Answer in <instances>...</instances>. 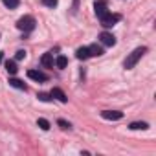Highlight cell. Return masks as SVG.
Wrapping results in <instances>:
<instances>
[{"label": "cell", "instance_id": "obj_1", "mask_svg": "<svg viewBox=\"0 0 156 156\" xmlns=\"http://www.w3.org/2000/svg\"><path fill=\"white\" fill-rule=\"evenodd\" d=\"M145 51H147V48H145V46H140V48L132 50V51L127 55V59L123 61V68H125V70H132V68L138 64V61L145 55Z\"/></svg>", "mask_w": 156, "mask_h": 156}, {"label": "cell", "instance_id": "obj_2", "mask_svg": "<svg viewBox=\"0 0 156 156\" xmlns=\"http://www.w3.org/2000/svg\"><path fill=\"white\" fill-rule=\"evenodd\" d=\"M35 19L31 17V15H24V17H20L19 20H17V28L20 30V31H24V33H28V31H33L35 30Z\"/></svg>", "mask_w": 156, "mask_h": 156}, {"label": "cell", "instance_id": "obj_3", "mask_svg": "<svg viewBox=\"0 0 156 156\" xmlns=\"http://www.w3.org/2000/svg\"><path fill=\"white\" fill-rule=\"evenodd\" d=\"M99 20H101V26L103 28H112V26H116L121 20V15H118V13H107Z\"/></svg>", "mask_w": 156, "mask_h": 156}, {"label": "cell", "instance_id": "obj_4", "mask_svg": "<svg viewBox=\"0 0 156 156\" xmlns=\"http://www.w3.org/2000/svg\"><path fill=\"white\" fill-rule=\"evenodd\" d=\"M94 11H96V15L101 19L103 15H107L108 13V4H107V0H98V2L94 4Z\"/></svg>", "mask_w": 156, "mask_h": 156}, {"label": "cell", "instance_id": "obj_5", "mask_svg": "<svg viewBox=\"0 0 156 156\" xmlns=\"http://www.w3.org/2000/svg\"><path fill=\"white\" fill-rule=\"evenodd\" d=\"M28 77H30V79H33V81H37V83L48 81V75H46L44 72H41V70H30V72H28Z\"/></svg>", "mask_w": 156, "mask_h": 156}, {"label": "cell", "instance_id": "obj_6", "mask_svg": "<svg viewBox=\"0 0 156 156\" xmlns=\"http://www.w3.org/2000/svg\"><path fill=\"white\" fill-rule=\"evenodd\" d=\"M101 118L103 119H110V121H118V119L123 118V112H119V110H103Z\"/></svg>", "mask_w": 156, "mask_h": 156}, {"label": "cell", "instance_id": "obj_7", "mask_svg": "<svg viewBox=\"0 0 156 156\" xmlns=\"http://www.w3.org/2000/svg\"><path fill=\"white\" fill-rule=\"evenodd\" d=\"M99 41H101V44H105V46H114V44H116V37H114L112 33H108V31H103V33L99 35Z\"/></svg>", "mask_w": 156, "mask_h": 156}, {"label": "cell", "instance_id": "obj_8", "mask_svg": "<svg viewBox=\"0 0 156 156\" xmlns=\"http://www.w3.org/2000/svg\"><path fill=\"white\" fill-rule=\"evenodd\" d=\"M41 62H42V66H46V68H51V66H53V51H48V53H44V55H42V59H41Z\"/></svg>", "mask_w": 156, "mask_h": 156}, {"label": "cell", "instance_id": "obj_9", "mask_svg": "<svg viewBox=\"0 0 156 156\" xmlns=\"http://www.w3.org/2000/svg\"><path fill=\"white\" fill-rule=\"evenodd\" d=\"M51 98H55V99H59L61 103H66L68 101V98H66V94L61 90V88H53L51 90Z\"/></svg>", "mask_w": 156, "mask_h": 156}, {"label": "cell", "instance_id": "obj_10", "mask_svg": "<svg viewBox=\"0 0 156 156\" xmlns=\"http://www.w3.org/2000/svg\"><path fill=\"white\" fill-rule=\"evenodd\" d=\"M88 53H90V57H99V55H103V48L98 46V44H90L88 46Z\"/></svg>", "mask_w": 156, "mask_h": 156}, {"label": "cell", "instance_id": "obj_11", "mask_svg": "<svg viewBox=\"0 0 156 156\" xmlns=\"http://www.w3.org/2000/svg\"><path fill=\"white\" fill-rule=\"evenodd\" d=\"M129 129H132V130H147L149 123H145V121H132L129 125Z\"/></svg>", "mask_w": 156, "mask_h": 156}, {"label": "cell", "instance_id": "obj_12", "mask_svg": "<svg viewBox=\"0 0 156 156\" xmlns=\"http://www.w3.org/2000/svg\"><path fill=\"white\" fill-rule=\"evenodd\" d=\"M75 55H77V59H81V61H87V59L90 57V53H88V46H85V48H77Z\"/></svg>", "mask_w": 156, "mask_h": 156}, {"label": "cell", "instance_id": "obj_13", "mask_svg": "<svg viewBox=\"0 0 156 156\" xmlns=\"http://www.w3.org/2000/svg\"><path fill=\"white\" fill-rule=\"evenodd\" d=\"M9 85L13 88H19V90H26V83H22L20 79H15V77H11L9 79Z\"/></svg>", "mask_w": 156, "mask_h": 156}, {"label": "cell", "instance_id": "obj_14", "mask_svg": "<svg viewBox=\"0 0 156 156\" xmlns=\"http://www.w3.org/2000/svg\"><path fill=\"white\" fill-rule=\"evenodd\" d=\"M6 70H8L11 75H15V73L19 72V66H17V62H15V61H6Z\"/></svg>", "mask_w": 156, "mask_h": 156}, {"label": "cell", "instance_id": "obj_15", "mask_svg": "<svg viewBox=\"0 0 156 156\" xmlns=\"http://www.w3.org/2000/svg\"><path fill=\"white\" fill-rule=\"evenodd\" d=\"M66 64H68V59H66L64 55H59V57L55 59V66H57L59 70H62V68H66Z\"/></svg>", "mask_w": 156, "mask_h": 156}, {"label": "cell", "instance_id": "obj_16", "mask_svg": "<svg viewBox=\"0 0 156 156\" xmlns=\"http://www.w3.org/2000/svg\"><path fill=\"white\" fill-rule=\"evenodd\" d=\"M2 2H4V6H6V8H9V9H15V8H19L20 0H2Z\"/></svg>", "mask_w": 156, "mask_h": 156}, {"label": "cell", "instance_id": "obj_17", "mask_svg": "<svg viewBox=\"0 0 156 156\" xmlns=\"http://www.w3.org/2000/svg\"><path fill=\"white\" fill-rule=\"evenodd\" d=\"M37 125H39L42 130H48V129H50V121H48V119H44V118H39Z\"/></svg>", "mask_w": 156, "mask_h": 156}, {"label": "cell", "instance_id": "obj_18", "mask_svg": "<svg viewBox=\"0 0 156 156\" xmlns=\"http://www.w3.org/2000/svg\"><path fill=\"white\" fill-rule=\"evenodd\" d=\"M57 125H59L62 130H70V129H72V125H70L66 119H57Z\"/></svg>", "mask_w": 156, "mask_h": 156}, {"label": "cell", "instance_id": "obj_19", "mask_svg": "<svg viewBox=\"0 0 156 156\" xmlns=\"http://www.w3.org/2000/svg\"><path fill=\"white\" fill-rule=\"evenodd\" d=\"M37 98L41 99V101H51V94H44V92H41V94H37Z\"/></svg>", "mask_w": 156, "mask_h": 156}, {"label": "cell", "instance_id": "obj_20", "mask_svg": "<svg viewBox=\"0 0 156 156\" xmlns=\"http://www.w3.org/2000/svg\"><path fill=\"white\" fill-rule=\"evenodd\" d=\"M42 2H44V6H48V8H55L59 0H42Z\"/></svg>", "mask_w": 156, "mask_h": 156}, {"label": "cell", "instance_id": "obj_21", "mask_svg": "<svg viewBox=\"0 0 156 156\" xmlns=\"http://www.w3.org/2000/svg\"><path fill=\"white\" fill-rule=\"evenodd\" d=\"M24 57H26V51H24V50H19V51H17V55H15V59H17V61H22Z\"/></svg>", "mask_w": 156, "mask_h": 156}, {"label": "cell", "instance_id": "obj_22", "mask_svg": "<svg viewBox=\"0 0 156 156\" xmlns=\"http://www.w3.org/2000/svg\"><path fill=\"white\" fill-rule=\"evenodd\" d=\"M2 57H4V51H0V62H2Z\"/></svg>", "mask_w": 156, "mask_h": 156}]
</instances>
